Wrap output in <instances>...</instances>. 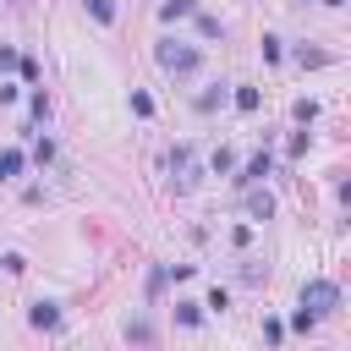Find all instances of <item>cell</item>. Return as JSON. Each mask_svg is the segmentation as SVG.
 Here are the masks:
<instances>
[{
    "instance_id": "obj_1",
    "label": "cell",
    "mask_w": 351,
    "mask_h": 351,
    "mask_svg": "<svg viewBox=\"0 0 351 351\" xmlns=\"http://www.w3.org/2000/svg\"><path fill=\"white\" fill-rule=\"evenodd\" d=\"M340 307V285L335 280H307L302 285V313L307 318H324V313H335Z\"/></svg>"
},
{
    "instance_id": "obj_2",
    "label": "cell",
    "mask_w": 351,
    "mask_h": 351,
    "mask_svg": "<svg viewBox=\"0 0 351 351\" xmlns=\"http://www.w3.org/2000/svg\"><path fill=\"white\" fill-rule=\"evenodd\" d=\"M154 60H159L165 71H176V77L197 71V49H192V44H181V38H165V44L154 49Z\"/></svg>"
},
{
    "instance_id": "obj_3",
    "label": "cell",
    "mask_w": 351,
    "mask_h": 351,
    "mask_svg": "<svg viewBox=\"0 0 351 351\" xmlns=\"http://www.w3.org/2000/svg\"><path fill=\"white\" fill-rule=\"evenodd\" d=\"M27 318H33L38 329H55V324H60V307H55V302H33V313H27Z\"/></svg>"
},
{
    "instance_id": "obj_4",
    "label": "cell",
    "mask_w": 351,
    "mask_h": 351,
    "mask_svg": "<svg viewBox=\"0 0 351 351\" xmlns=\"http://www.w3.org/2000/svg\"><path fill=\"white\" fill-rule=\"evenodd\" d=\"M263 176H269V154H252V159H247V176H241V181H263Z\"/></svg>"
},
{
    "instance_id": "obj_5",
    "label": "cell",
    "mask_w": 351,
    "mask_h": 351,
    "mask_svg": "<svg viewBox=\"0 0 351 351\" xmlns=\"http://www.w3.org/2000/svg\"><path fill=\"white\" fill-rule=\"evenodd\" d=\"M247 208H252L258 219H269V214H274V197H269V192H252V197H247Z\"/></svg>"
},
{
    "instance_id": "obj_6",
    "label": "cell",
    "mask_w": 351,
    "mask_h": 351,
    "mask_svg": "<svg viewBox=\"0 0 351 351\" xmlns=\"http://www.w3.org/2000/svg\"><path fill=\"white\" fill-rule=\"evenodd\" d=\"M82 5H88L99 22H115V0H82Z\"/></svg>"
},
{
    "instance_id": "obj_7",
    "label": "cell",
    "mask_w": 351,
    "mask_h": 351,
    "mask_svg": "<svg viewBox=\"0 0 351 351\" xmlns=\"http://www.w3.org/2000/svg\"><path fill=\"white\" fill-rule=\"evenodd\" d=\"M16 170H22V154H16V148H11V154H0V181H11Z\"/></svg>"
},
{
    "instance_id": "obj_8",
    "label": "cell",
    "mask_w": 351,
    "mask_h": 351,
    "mask_svg": "<svg viewBox=\"0 0 351 351\" xmlns=\"http://www.w3.org/2000/svg\"><path fill=\"white\" fill-rule=\"evenodd\" d=\"M263 99H258V88H236V110H258Z\"/></svg>"
},
{
    "instance_id": "obj_9",
    "label": "cell",
    "mask_w": 351,
    "mask_h": 351,
    "mask_svg": "<svg viewBox=\"0 0 351 351\" xmlns=\"http://www.w3.org/2000/svg\"><path fill=\"white\" fill-rule=\"evenodd\" d=\"M165 16H192V0H165Z\"/></svg>"
},
{
    "instance_id": "obj_10",
    "label": "cell",
    "mask_w": 351,
    "mask_h": 351,
    "mask_svg": "<svg viewBox=\"0 0 351 351\" xmlns=\"http://www.w3.org/2000/svg\"><path fill=\"white\" fill-rule=\"evenodd\" d=\"M176 318L181 324H197V302H176Z\"/></svg>"
},
{
    "instance_id": "obj_11",
    "label": "cell",
    "mask_w": 351,
    "mask_h": 351,
    "mask_svg": "<svg viewBox=\"0 0 351 351\" xmlns=\"http://www.w3.org/2000/svg\"><path fill=\"white\" fill-rule=\"evenodd\" d=\"M5 66H16V49H5V44H0V71H5Z\"/></svg>"
},
{
    "instance_id": "obj_12",
    "label": "cell",
    "mask_w": 351,
    "mask_h": 351,
    "mask_svg": "<svg viewBox=\"0 0 351 351\" xmlns=\"http://www.w3.org/2000/svg\"><path fill=\"white\" fill-rule=\"evenodd\" d=\"M324 5H346V0H324Z\"/></svg>"
}]
</instances>
